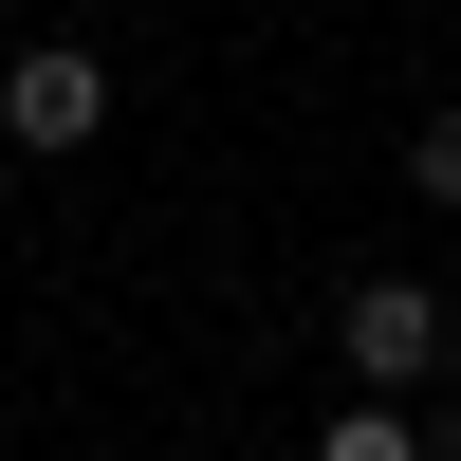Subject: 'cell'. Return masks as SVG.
Here are the masks:
<instances>
[{"mask_svg":"<svg viewBox=\"0 0 461 461\" xmlns=\"http://www.w3.org/2000/svg\"><path fill=\"white\" fill-rule=\"evenodd\" d=\"M406 185H425V203L461 221V111H425V130H406Z\"/></svg>","mask_w":461,"mask_h":461,"instance_id":"4","label":"cell"},{"mask_svg":"<svg viewBox=\"0 0 461 461\" xmlns=\"http://www.w3.org/2000/svg\"><path fill=\"white\" fill-rule=\"evenodd\" d=\"M443 406H461V332H443Z\"/></svg>","mask_w":461,"mask_h":461,"instance_id":"5","label":"cell"},{"mask_svg":"<svg viewBox=\"0 0 461 461\" xmlns=\"http://www.w3.org/2000/svg\"><path fill=\"white\" fill-rule=\"evenodd\" d=\"M0 19H19V0H0Z\"/></svg>","mask_w":461,"mask_h":461,"instance_id":"6","label":"cell"},{"mask_svg":"<svg viewBox=\"0 0 461 461\" xmlns=\"http://www.w3.org/2000/svg\"><path fill=\"white\" fill-rule=\"evenodd\" d=\"M0 130H19V148H93L111 130V56H74V37L0 56Z\"/></svg>","mask_w":461,"mask_h":461,"instance_id":"2","label":"cell"},{"mask_svg":"<svg viewBox=\"0 0 461 461\" xmlns=\"http://www.w3.org/2000/svg\"><path fill=\"white\" fill-rule=\"evenodd\" d=\"M443 295L425 277H351V295H332V351H351V388H425V369H443Z\"/></svg>","mask_w":461,"mask_h":461,"instance_id":"1","label":"cell"},{"mask_svg":"<svg viewBox=\"0 0 461 461\" xmlns=\"http://www.w3.org/2000/svg\"><path fill=\"white\" fill-rule=\"evenodd\" d=\"M314 461H443V443L406 425V388H351V406L314 425Z\"/></svg>","mask_w":461,"mask_h":461,"instance_id":"3","label":"cell"}]
</instances>
